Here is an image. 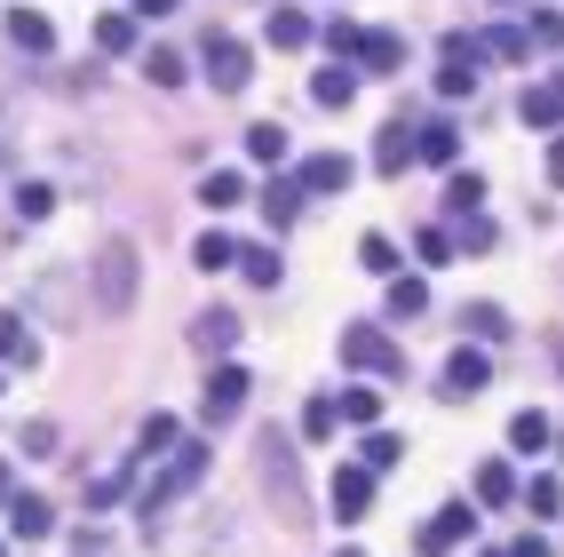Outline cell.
Returning a JSON list of instances; mask_svg holds the SVG:
<instances>
[{
	"mask_svg": "<svg viewBox=\"0 0 564 557\" xmlns=\"http://www.w3.org/2000/svg\"><path fill=\"white\" fill-rule=\"evenodd\" d=\"M342 359H350L358 374H381V383H398V374H405V350H398L390 335H381L374 319H358V326H342Z\"/></svg>",
	"mask_w": 564,
	"mask_h": 557,
	"instance_id": "6da1fadb",
	"label": "cell"
},
{
	"mask_svg": "<svg viewBox=\"0 0 564 557\" xmlns=\"http://www.w3.org/2000/svg\"><path fill=\"white\" fill-rule=\"evenodd\" d=\"M96 302H104V311H127V302H136V247L127 239L96 247Z\"/></svg>",
	"mask_w": 564,
	"mask_h": 557,
	"instance_id": "7a4b0ae2",
	"label": "cell"
},
{
	"mask_svg": "<svg viewBox=\"0 0 564 557\" xmlns=\"http://www.w3.org/2000/svg\"><path fill=\"white\" fill-rule=\"evenodd\" d=\"M199 64H208V81H215L223 96H239V88H247V72H254L247 40H230V33H215L208 48H199Z\"/></svg>",
	"mask_w": 564,
	"mask_h": 557,
	"instance_id": "3957f363",
	"label": "cell"
},
{
	"mask_svg": "<svg viewBox=\"0 0 564 557\" xmlns=\"http://www.w3.org/2000/svg\"><path fill=\"white\" fill-rule=\"evenodd\" d=\"M469 534H477V510H469V502H446V510L422 525V549H429V557H453Z\"/></svg>",
	"mask_w": 564,
	"mask_h": 557,
	"instance_id": "277c9868",
	"label": "cell"
},
{
	"mask_svg": "<svg viewBox=\"0 0 564 557\" xmlns=\"http://www.w3.org/2000/svg\"><path fill=\"white\" fill-rule=\"evenodd\" d=\"M199 470H208V446H175V462L160 470V486L143 494V510H160V502H175L184 486H199Z\"/></svg>",
	"mask_w": 564,
	"mask_h": 557,
	"instance_id": "5b68a950",
	"label": "cell"
},
{
	"mask_svg": "<svg viewBox=\"0 0 564 557\" xmlns=\"http://www.w3.org/2000/svg\"><path fill=\"white\" fill-rule=\"evenodd\" d=\"M517 120H525V128H556V120H564V72H549V81H532L517 96Z\"/></svg>",
	"mask_w": 564,
	"mask_h": 557,
	"instance_id": "8992f818",
	"label": "cell"
},
{
	"mask_svg": "<svg viewBox=\"0 0 564 557\" xmlns=\"http://www.w3.org/2000/svg\"><path fill=\"white\" fill-rule=\"evenodd\" d=\"M247 391H254L247 367H215V374H208V422H230V414L247 407Z\"/></svg>",
	"mask_w": 564,
	"mask_h": 557,
	"instance_id": "52a82bcc",
	"label": "cell"
},
{
	"mask_svg": "<svg viewBox=\"0 0 564 557\" xmlns=\"http://www.w3.org/2000/svg\"><path fill=\"white\" fill-rule=\"evenodd\" d=\"M366 502H374V470L366 462H342L335 470V518H366Z\"/></svg>",
	"mask_w": 564,
	"mask_h": 557,
	"instance_id": "ba28073f",
	"label": "cell"
},
{
	"mask_svg": "<svg viewBox=\"0 0 564 557\" xmlns=\"http://www.w3.org/2000/svg\"><path fill=\"white\" fill-rule=\"evenodd\" d=\"M485 374H493V359H485V350H453L438 383H446V398H469V391H485Z\"/></svg>",
	"mask_w": 564,
	"mask_h": 557,
	"instance_id": "9c48e42d",
	"label": "cell"
},
{
	"mask_svg": "<svg viewBox=\"0 0 564 557\" xmlns=\"http://www.w3.org/2000/svg\"><path fill=\"white\" fill-rule=\"evenodd\" d=\"M311 96H318V104H326V112H342V104H350V96H358V72H350V64H326V72H318V81H311Z\"/></svg>",
	"mask_w": 564,
	"mask_h": 557,
	"instance_id": "30bf717a",
	"label": "cell"
},
{
	"mask_svg": "<svg viewBox=\"0 0 564 557\" xmlns=\"http://www.w3.org/2000/svg\"><path fill=\"white\" fill-rule=\"evenodd\" d=\"M358 64H366V72H398L405 64V40L398 33H366V40H358Z\"/></svg>",
	"mask_w": 564,
	"mask_h": 557,
	"instance_id": "8fae6325",
	"label": "cell"
},
{
	"mask_svg": "<svg viewBox=\"0 0 564 557\" xmlns=\"http://www.w3.org/2000/svg\"><path fill=\"white\" fill-rule=\"evenodd\" d=\"M453 151H461V136L446 128V120H429V128L414 136V160H429V168H453Z\"/></svg>",
	"mask_w": 564,
	"mask_h": 557,
	"instance_id": "7c38bea8",
	"label": "cell"
},
{
	"mask_svg": "<svg viewBox=\"0 0 564 557\" xmlns=\"http://www.w3.org/2000/svg\"><path fill=\"white\" fill-rule=\"evenodd\" d=\"M9 40H16V48H33V57H48V40H57V33H48V16H40V9H9Z\"/></svg>",
	"mask_w": 564,
	"mask_h": 557,
	"instance_id": "4fadbf2b",
	"label": "cell"
},
{
	"mask_svg": "<svg viewBox=\"0 0 564 557\" xmlns=\"http://www.w3.org/2000/svg\"><path fill=\"white\" fill-rule=\"evenodd\" d=\"M405 160H414V128H405V120H390V128H381V151H374V168H381V175H398Z\"/></svg>",
	"mask_w": 564,
	"mask_h": 557,
	"instance_id": "5bb4252c",
	"label": "cell"
},
{
	"mask_svg": "<svg viewBox=\"0 0 564 557\" xmlns=\"http://www.w3.org/2000/svg\"><path fill=\"white\" fill-rule=\"evenodd\" d=\"M263 470H271L278 502H287V510H294V454H287V438H263Z\"/></svg>",
	"mask_w": 564,
	"mask_h": 557,
	"instance_id": "9a60e30c",
	"label": "cell"
},
{
	"mask_svg": "<svg viewBox=\"0 0 564 557\" xmlns=\"http://www.w3.org/2000/svg\"><path fill=\"white\" fill-rule=\"evenodd\" d=\"M9 525H16V542L48 534V502H40V494H9Z\"/></svg>",
	"mask_w": 564,
	"mask_h": 557,
	"instance_id": "2e32d148",
	"label": "cell"
},
{
	"mask_svg": "<svg viewBox=\"0 0 564 557\" xmlns=\"http://www.w3.org/2000/svg\"><path fill=\"white\" fill-rule=\"evenodd\" d=\"M9 359L33 367V326H24L16 311H0V367H9Z\"/></svg>",
	"mask_w": 564,
	"mask_h": 557,
	"instance_id": "e0dca14e",
	"label": "cell"
},
{
	"mask_svg": "<svg viewBox=\"0 0 564 557\" xmlns=\"http://www.w3.org/2000/svg\"><path fill=\"white\" fill-rule=\"evenodd\" d=\"M422 311H429V287L398 271V278H390V319H422Z\"/></svg>",
	"mask_w": 564,
	"mask_h": 557,
	"instance_id": "ac0fdd59",
	"label": "cell"
},
{
	"mask_svg": "<svg viewBox=\"0 0 564 557\" xmlns=\"http://www.w3.org/2000/svg\"><path fill=\"white\" fill-rule=\"evenodd\" d=\"M335 414H342V422H366V430H374V414H381V391H366V383H350V391L335 398Z\"/></svg>",
	"mask_w": 564,
	"mask_h": 557,
	"instance_id": "d6986e66",
	"label": "cell"
},
{
	"mask_svg": "<svg viewBox=\"0 0 564 557\" xmlns=\"http://www.w3.org/2000/svg\"><path fill=\"white\" fill-rule=\"evenodd\" d=\"M247 151H254L263 168H278V160H287V128H278V120H263V128H247Z\"/></svg>",
	"mask_w": 564,
	"mask_h": 557,
	"instance_id": "ffe728a7",
	"label": "cell"
},
{
	"mask_svg": "<svg viewBox=\"0 0 564 557\" xmlns=\"http://www.w3.org/2000/svg\"><path fill=\"white\" fill-rule=\"evenodd\" d=\"M96 40H104V57H127L136 48V16H96Z\"/></svg>",
	"mask_w": 564,
	"mask_h": 557,
	"instance_id": "44dd1931",
	"label": "cell"
},
{
	"mask_svg": "<svg viewBox=\"0 0 564 557\" xmlns=\"http://www.w3.org/2000/svg\"><path fill=\"white\" fill-rule=\"evenodd\" d=\"M390 462H405V438L398 430H366V470H390Z\"/></svg>",
	"mask_w": 564,
	"mask_h": 557,
	"instance_id": "7402d4cb",
	"label": "cell"
},
{
	"mask_svg": "<svg viewBox=\"0 0 564 557\" xmlns=\"http://www.w3.org/2000/svg\"><path fill=\"white\" fill-rule=\"evenodd\" d=\"M302 40H311V16H302V9H278V16H271V48H302Z\"/></svg>",
	"mask_w": 564,
	"mask_h": 557,
	"instance_id": "603a6c76",
	"label": "cell"
},
{
	"mask_svg": "<svg viewBox=\"0 0 564 557\" xmlns=\"http://www.w3.org/2000/svg\"><path fill=\"white\" fill-rule=\"evenodd\" d=\"M350 184V160H311L302 168V191H342Z\"/></svg>",
	"mask_w": 564,
	"mask_h": 557,
	"instance_id": "cb8c5ba5",
	"label": "cell"
},
{
	"mask_svg": "<svg viewBox=\"0 0 564 557\" xmlns=\"http://www.w3.org/2000/svg\"><path fill=\"white\" fill-rule=\"evenodd\" d=\"M239 271L254 278V287H278V278H287V271H278V256H271V247H239Z\"/></svg>",
	"mask_w": 564,
	"mask_h": 557,
	"instance_id": "d4e9b609",
	"label": "cell"
},
{
	"mask_svg": "<svg viewBox=\"0 0 564 557\" xmlns=\"http://www.w3.org/2000/svg\"><path fill=\"white\" fill-rule=\"evenodd\" d=\"M509 446H517V454H541V446H549V414H517V422H509Z\"/></svg>",
	"mask_w": 564,
	"mask_h": 557,
	"instance_id": "484cf974",
	"label": "cell"
},
{
	"mask_svg": "<svg viewBox=\"0 0 564 557\" xmlns=\"http://www.w3.org/2000/svg\"><path fill=\"white\" fill-rule=\"evenodd\" d=\"M509 494H517L509 462H477V502H509Z\"/></svg>",
	"mask_w": 564,
	"mask_h": 557,
	"instance_id": "4316f807",
	"label": "cell"
},
{
	"mask_svg": "<svg viewBox=\"0 0 564 557\" xmlns=\"http://www.w3.org/2000/svg\"><path fill=\"white\" fill-rule=\"evenodd\" d=\"M143 72L160 88H184V57H175V48H143Z\"/></svg>",
	"mask_w": 564,
	"mask_h": 557,
	"instance_id": "83f0119b",
	"label": "cell"
},
{
	"mask_svg": "<svg viewBox=\"0 0 564 557\" xmlns=\"http://www.w3.org/2000/svg\"><path fill=\"white\" fill-rule=\"evenodd\" d=\"M199 191H208V208H239V199H247V184H239L230 168H215V175H208Z\"/></svg>",
	"mask_w": 564,
	"mask_h": 557,
	"instance_id": "f1b7e54d",
	"label": "cell"
},
{
	"mask_svg": "<svg viewBox=\"0 0 564 557\" xmlns=\"http://www.w3.org/2000/svg\"><path fill=\"white\" fill-rule=\"evenodd\" d=\"M191 256H199V271H223V263H239V247H230L223 232H199V247H191Z\"/></svg>",
	"mask_w": 564,
	"mask_h": 557,
	"instance_id": "f546056e",
	"label": "cell"
},
{
	"mask_svg": "<svg viewBox=\"0 0 564 557\" xmlns=\"http://www.w3.org/2000/svg\"><path fill=\"white\" fill-rule=\"evenodd\" d=\"M230 335H239V319H230V311H208V319H199V350H230Z\"/></svg>",
	"mask_w": 564,
	"mask_h": 557,
	"instance_id": "4dcf8cb0",
	"label": "cell"
},
{
	"mask_svg": "<svg viewBox=\"0 0 564 557\" xmlns=\"http://www.w3.org/2000/svg\"><path fill=\"white\" fill-rule=\"evenodd\" d=\"M469 88H477L469 57H446V72H438V96H453V104H461V96H469Z\"/></svg>",
	"mask_w": 564,
	"mask_h": 557,
	"instance_id": "1f68e13d",
	"label": "cell"
},
{
	"mask_svg": "<svg viewBox=\"0 0 564 557\" xmlns=\"http://www.w3.org/2000/svg\"><path fill=\"white\" fill-rule=\"evenodd\" d=\"M461 326H469V335H493V343L509 335V319L493 311V302H469V311H461Z\"/></svg>",
	"mask_w": 564,
	"mask_h": 557,
	"instance_id": "d6a6232c",
	"label": "cell"
},
{
	"mask_svg": "<svg viewBox=\"0 0 564 557\" xmlns=\"http://www.w3.org/2000/svg\"><path fill=\"white\" fill-rule=\"evenodd\" d=\"M477 199H485V175H453V184H446V215L477 208Z\"/></svg>",
	"mask_w": 564,
	"mask_h": 557,
	"instance_id": "836d02e7",
	"label": "cell"
},
{
	"mask_svg": "<svg viewBox=\"0 0 564 557\" xmlns=\"http://www.w3.org/2000/svg\"><path fill=\"white\" fill-rule=\"evenodd\" d=\"M485 57H509V64H525V57H532V40H525V33H509V24H501V33L485 40Z\"/></svg>",
	"mask_w": 564,
	"mask_h": 557,
	"instance_id": "e575fe53",
	"label": "cell"
},
{
	"mask_svg": "<svg viewBox=\"0 0 564 557\" xmlns=\"http://www.w3.org/2000/svg\"><path fill=\"white\" fill-rule=\"evenodd\" d=\"M525 502H532V518H556L564 486H556V478H532V486H525Z\"/></svg>",
	"mask_w": 564,
	"mask_h": 557,
	"instance_id": "d590c367",
	"label": "cell"
},
{
	"mask_svg": "<svg viewBox=\"0 0 564 557\" xmlns=\"http://www.w3.org/2000/svg\"><path fill=\"white\" fill-rule=\"evenodd\" d=\"M263 208H271V223H294V208H302V191H294V184H271V191H263Z\"/></svg>",
	"mask_w": 564,
	"mask_h": 557,
	"instance_id": "8d00e7d4",
	"label": "cell"
},
{
	"mask_svg": "<svg viewBox=\"0 0 564 557\" xmlns=\"http://www.w3.org/2000/svg\"><path fill=\"white\" fill-rule=\"evenodd\" d=\"M302 438H335V398H311V414H302Z\"/></svg>",
	"mask_w": 564,
	"mask_h": 557,
	"instance_id": "74e56055",
	"label": "cell"
},
{
	"mask_svg": "<svg viewBox=\"0 0 564 557\" xmlns=\"http://www.w3.org/2000/svg\"><path fill=\"white\" fill-rule=\"evenodd\" d=\"M358 40H366V24H342V16L326 24V48H335V57H358Z\"/></svg>",
	"mask_w": 564,
	"mask_h": 557,
	"instance_id": "f35d334b",
	"label": "cell"
},
{
	"mask_svg": "<svg viewBox=\"0 0 564 557\" xmlns=\"http://www.w3.org/2000/svg\"><path fill=\"white\" fill-rule=\"evenodd\" d=\"M16 208H24V223H40L48 208H57V191H48V184H24V191H16Z\"/></svg>",
	"mask_w": 564,
	"mask_h": 557,
	"instance_id": "ab89813d",
	"label": "cell"
},
{
	"mask_svg": "<svg viewBox=\"0 0 564 557\" xmlns=\"http://www.w3.org/2000/svg\"><path fill=\"white\" fill-rule=\"evenodd\" d=\"M525 40H532V48H556V40H564V16H556V9H541V16H532V33H525Z\"/></svg>",
	"mask_w": 564,
	"mask_h": 557,
	"instance_id": "60d3db41",
	"label": "cell"
},
{
	"mask_svg": "<svg viewBox=\"0 0 564 557\" xmlns=\"http://www.w3.org/2000/svg\"><path fill=\"white\" fill-rule=\"evenodd\" d=\"M461 247H469V256H485V247H493V223H461V232H453V256H461Z\"/></svg>",
	"mask_w": 564,
	"mask_h": 557,
	"instance_id": "b9f144b4",
	"label": "cell"
},
{
	"mask_svg": "<svg viewBox=\"0 0 564 557\" xmlns=\"http://www.w3.org/2000/svg\"><path fill=\"white\" fill-rule=\"evenodd\" d=\"M358 256H366V271H390V263H398V247L381 239V232H366V247H358Z\"/></svg>",
	"mask_w": 564,
	"mask_h": 557,
	"instance_id": "7bdbcfd3",
	"label": "cell"
},
{
	"mask_svg": "<svg viewBox=\"0 0 564 557\" xmlns=\"http://www.w3.org/2000/svg\"><path fill=\"white\" fill-rule=\"evenodd\" d=\"M167 446H175V422L151 414V422H143V454H167Z\"/></svg>",
	"mask_w": 564,
	"mask_h": 557,
	"instance_id": "ee69618b",
	"label": "cell"
},
{
	"mask_svg": "<svg viewBox=\"0 0 564 557\" xmlns=\"http://www.w3.org/2000/svg\"><path fill=\"white\" fill-rule=\"evenodd\" d=\"M414 247H422V263H453V232H422Z\"/></svg>",
	"mask_w": 564,
	"mask_h": 557,
	"instance_id": "f6af8a7d",
	"label": "cell"
},
{
	"mask_svg": "<svg viewBox=\"0 0 564 557\" xmlns=\"http://www.w3.org/2000/svg\"><path fill=\"white\" fill-rule=\"evenodd\" d=\"M549 184H564V136L549 144Z\"/></svg>",
	"mask_w": 564,
	"mask_h": 557,
	"instance_id": "bcb514c9",
	"label": "cell"
},
{
	"mask_svg": "<svg viewBox=\"0 0 564 557\" xmlns=\"http://www.w3.org/2000/svg\"><path fill=\"white\" fill-rule=\"evenodd\" d=\"M509 557H549V542H509Z\"/></svg>",
	"mask_w": 564,
	"mask_h": 557,
	"instance_id": "7dc6e473",
	"label": "cell"
},
{
	"mask_svg": "<svg viewBox=\"0 0 564 557\" xmlns=\"http://www.w3.org/2000/svg\"><path fill=\"white\" fill-rule=\"evenodd\" d=\"M136 9H143V16H175V0H136Z\"/></svg>",
	"mask_w": 564,
	"mask_h": 557,
	"instance_id": "c3c4849f",
	"label": "cell"
},
{
	"mask_svg": "<svg viewBox=\"0 0 564 557\" xmlns=\"http://www.w3.org/2000/svg\"><path fill=\"white\" fill-rule=\"evenodd\" d=\"M0 502H9V462H0Z\"/></svg>",
	"mask_w": 564,
	"mask_h": 557,
	"instance_id": "681fc988",
	"label": "cell"
}]
</instances>
